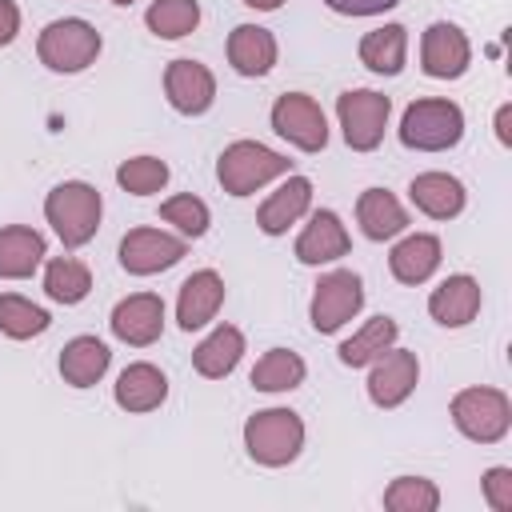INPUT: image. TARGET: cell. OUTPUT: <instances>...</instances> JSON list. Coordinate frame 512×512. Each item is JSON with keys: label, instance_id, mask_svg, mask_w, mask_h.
<instances>
[{"label": "cell", "instance_id": "f35d334b", "mask_svg": "<svg viewBox=\"0 0 512 512\" xmlns=\"http://www.w3.org/2000/svg\"><path fill=\"white\" fill-rule=\"evenodd\" d=\"M496 140L512 144V104H500V112H496Z\"/></svg>", "mask_w": 512, "mask_h": 512}, {"label": "cell", "instance_id": "484cf974", "mask_svg": "<svg viewBox=\"0 0 512 512\" xmlns=\"http://www.w3.org/2000/svg\"><path fill=\"white\" fill-rule=\"evenodd\" d=\"M240 356H244V336H240V328L220 324L212 336H204V340L196 344L192 364H196V372H200V376L220 380V376H228V372L240 364Z\"/></svg>", "mask_w": 512, "mask_h": 512}, {"label": "cell", "instance_id": "5bb4252c", "mask_svg": "<svg viewBox=\"0 0 512 512\" xmlns=\"http://www.w3.org/2000/svg\"><path fill=\"white\" fill-rule=\"evenodd\" d=\"M164 92H168V104L176 112L200 116L216 100V76L200 60H172L164 72Z\"/></svg>", "mask_w": 512, "mask_h": 512}, {"label": "cell", "instance_id": "83f0119b", "mask_svg": "<svg viewBox=\"0 0 512 512\" xmlns=\"http://www.w3.org/2000/svg\"><path fill=\"white\" fill-rule=\"evenodd\" d=\"M396 336H400V328H396L392 316H372L352 340L340 344V360H344L348 368H364V364H372L384 348H392Z\"/></svg>", "mask_w": 512, "mask_h": 512}, {"label": "cell", "instance_id": "d6986e66", "mask_svg": "<svg viewBox=\"0 0 512 512\" xmlns=\"http://www.w3.org/2000/svg\"><path fill=\"white\" fill-rule=\"evenodd\" d=\"M408 196L432 220H452L464 208V184L456 176H448V172H420L408 184Z\"/></svg>", "mask_w": 512, "mask_h": 512}, {"label": "cell", "instance_id": "d4e9b609", "mask_svg": "<svg viewBox=\"0 0 512 512\" xmlns=\"http://www.w3.org/2000/svg\"><path fill=\"white\" fill-rule=\"evenodd\" d=\"M44 260V236L24 228V224H8L0 228V276L4 280H24L40 268Z\"/></svg>", "mask_w": 512, "mask_h": 512}, {"label": "cell", "instance_id": "f1b7e54d", "mask_svg": "<svg viewBox=\"0 0 512 512\" xmlns=\"http://www.w3.org/2000/svg\"><path fill=\"white\" fill-rule=\"evenodd\" d=\"M300 380H304V360L288 348L264 352L252 368V388L256 392H292Z\"/></svg>", "mask_w": 512, "mask_h": 512}, {"label": "cell", "instance_id": "603a6c76", "mask_svg": "<svg viewBox=\"0 0 512 512\" xmlns=\"http://www.w3.org/2000/svg\"><path fill=\"white\" fill-rule=\"evenodd\" d=\"M356 220L364 228L368 240H392L408 228V212L400 208V200L384 188H364L356 200Z\"/></svg>", "mask_w": 512, "mask_h": 512}, {"label": "cell", "instance_id": "9a60e30c", "mask_svg": "<svg viewBox=\"0 0 512 512\" xmlns=\"http://www.w3.org/2000/svg\"><path fill=\"white\" fill-rule=\"evenodd\" d=\"M220 304H224V280H220V272L200 268V272H192V276L180 284L176 320H180L184 332H196V328H204V324L220 312Z\"/></svg>", "mask_w": 512, "mask_h": 512}, {"label": "cell", "instance_id": "5b68a950", "mask_svg": "<svg viewBox=\"0 0 512 512\" xmlns=\"http://www.w3.org/2000/svg\"><path fill=\"white\" fill-rule=\"evenodd\" d=\"M452 424L476 444H496L512 428V404L500 388H464L452 396Z\"/></svg>", "mask_w": 512, "mask_h": 512}, {"label": "cell", "instance_id": "3957f363", "mask_svg": "<svg viewBox=\"0 0 512 512\" xmlns=\"http://www.w3.org/2000/svg\"><path fill=\"white\" fill-rule=\"evenodd\" d=\"M288 172H292V160L256 140H236L216 160V180L224 184L228 196H252L256 188H264L268 180L288 176Z\"/></svg>", "mask_w": 512, "mask_h": 512}, {"label": "cell", "instance_id": "e0dca14e", "mask_svg": "<svg viewBox=\"0 0 512 512\" xmlns=\"http://www.w3.org/2000/svg\"><path fill=\"white\" fill-rule=\"evenodd\" d=\"M348 232L340 224V216L332 208H320L312 212V220L304 224L300 240H296V260L300 264H328V260H340L348 252Z\"/></svg>", "mask_w": 512, "mask_h": 512}, {"label": "cell", "instance_id": "4316f807", "mask_svg": "<svg viewBox=\"0 0 512 512\" xmlns=\"http://www.w3.org/2000/svg\"><path fill=\"white\" fill-rule=\"evenodd\" d=\"M404 56H408V32L404 24H384V28H372L364 40H360V60L380 72V76H396L404 68Z\"/></svg>", "mask_w": 512, "mask_h": 512}, {"label": "cell", "instance_id": "4dcf8cb0", "mask_svg": "<svg viewBox=\"0 0 512 512\" xmlns=\"http://www.w3.org/2000/svg\"><path fill=\"white\" fill-rule=\"evenodd\" d=\"M144 24L160 40H180L200 24V4L196 0H152L144 12Z\"/></svg>", "mask_w": 512, "mask_h": 512}, {"label": "cell", "instance_id": "ba28073f", "mask_svg": "<svg viewBox=\"0 0 512 512\" xmlns=\"http://www.w3.org/2000/svg\"><path fill=\"white\" fill-rule=\"evenodd\" d=\"M364 304V284L356 272L336 268L328 276H320L316 292H312V328L316 332H340Z\"/></svg>", "mask_w": 512, "mask_h": 512}, {"label": "cell", "instance_id": "8d00e7d4", "mask_svg": "<svg viewBox=\"0 0 512 512\" xmlns=\"http://www.w3.org/2000/svg\"><path fill=\"white\" fill-rule=\"evenodd\" d=\"M324 4L340 16H380V12L396 8L400 0H324Z\"/></svg>", "mask_w": 512, "mask_h": 512}, {"label": "cell", "instance_id": "30bf717a", "mask_svg": "<svg viewBox=\"0 0 512 512\" xmlns=\"http://www.w3.org/2000/svg\"><path fill=\"white\" fill-rule=\"evenodd\" d=\"M184 256H188V240L184 236H168L160 228H132L120 240V268L132 272V276L164 272Z\"/></svg>", "mask_w": 512, "mask_h": 512}, {"label": "cell", "instance_id": "836d02e7", "mask_svg": "<svg viewBox=\"0 0 512 512\" xmlns=\"http://www.w3.org/2000/svg\"><path fill=\"white\" fill-rule=\"evenodd\" d=\"M116 184L132 196H152L168 184V164L156 160V156H132L116 168Z\"/></svg>", "mask_w": 512, "mask_h": 512}, {"label": "cell", "instance_id": "d590c367", "mask_svg": "<svg viewBox=\"0 0 512 512\" xmlns=\"http://www.w3.org/2000/svg\"><path fill=\"white\" fill-rule=\"evenodd\" d=\"M484 496L496 512H512V468H488L484 472Z\"/></svg>", "mask_w": 512, "mask_h": 512}, {"label": "cell", "instance_id": "277c9868", "mask_svg": "<svg viewBox=\"0 0 512 512\" xmlns=\"http://www.w3.org/2000/svg\"><path fill=\"white\" fill-rule=\"evenodd\" d=\"M464 136V112L452 100H412L400 116V144L416 152H444L460 144Z\"/></svg>", "mask_w": 512, "mask_h": 512}, {"label": "cell", "instance_id": "8992f818", "mask_svg": "<svg viewBox=\"0 0 512 512\" xmlns=\"http://www.w3.org/2000/svg\"><path fill=\"white\" fill-rule=\"evenodd\" d=\"M36 52H40V64H48L52 72H80L96 60L100 32L80 16H64V20H52L40 32Z\"/></svg>", "mask_w": 512, "mask_h": 512}, {"label": "cell", "instance_id": "d6a6232c", "mask_svg": "<svg viewBox=\"0 0 512 512\" xmlns=\"http://www.w3.org/2000/svg\"><path fill=\"white\" fill-rule=\"evenodd\" d=\"M384 508H392V512H436L440 508V488L424 476H400L384 488Z\"/></svg>", "mask_w": 512, "mask_h": 512}, {"label": "cell", "instance_id": "e575fe53", "mask_svg": "<svg viewBox=\"0 0 512 512\" xmlns=\"http://www.w3.org/2000/svg\"><path fill=\"white\" fill-rule=\"evenodd\" d=\"M160 216H164L168 224H176L184 236H192V240L208 232V204H204L200 196H192V192L164 200V204H160Z\"/></svg>", "mask_w": 512, "mask_h": 512}, {"label": "cell", "instance_id": "2e32d148", "mask_svg": "<svg viewBox=\"0 0 512 512\" xmlns=\"http://www.w3.org/2000/svg\"><path fill=\"white\" fill-rule=\"evenodd\" d=\"M428 312L444 328H464L480 312V284L468 272H456V276L440 280L428 296Z\"/></svg>", "mask_w": 512, "mask_h": 512}, {"label": "cell", "instance_id": "7a4b0ae2", "mask_svg": "<svg viewBox=\"0 0 512 512\" xmlns=\"http://www.w3.org/2000/svg\"><path fill=\"white\" fill-rule=\"evenodd\" d=\"M244 448L264 468H284L304 448V420L292 408H264L244 424Z\"/></svg>", "mask_w": 512, "mask_h": 512}, {"label": "cell", "instance_id": "ab89813d", "mask_svg": "<svg viewBox=\"0 0 512 512\" xmlns=\"http://www.w3.org/2000/svg\"><path fill=\"white\" fill-rule=\"evenodd\" d=\"M244 4H248V8H260V12H276L284 0H244Z\"/></svg>", "mask_w": 512, "mask_h": 512}, {"label": "cell", "instance_id": "7c38bea8", "mask_svg": "<svg viewBox=\"0 0 512 512\" xmlns=\"http://www.w3.org/2000/svg\"><path fill=\"white\" fill-rule=\"evenodd\" d=\"M112 336L132 344V348H148L160 340L164 332V300L156 292H132L112 308Z\"/></svg>", "mask_w": 512, "mask_h": 512}, {"label": "cell", "instance_id": "7402d4cb", "mask_svg": "<svg viewBox=\"0 0 512 512\" xmlns=\"http://www.w3.org/2000/svg\"><path fill=\"white\" fill-rule=\"evenodd\" d=\"M388 268L400 284H424L436 268H440V240L432 232H412L404 236L392 256H388Z\"/></svg>", "mask_w": 512, "mask_h": 512}, {"label": "cell", "instance_id": "8fae6325", "mask_svg": "<svg viewBox=\"0 0 512 512\" xmlns=\"http://www.w3.org/2000/svg\"><path fill=\"white\" fill-rule=\"evenodd\" d=\"M420 380V364H416V352H404V348H384L376 360H372V372H368V396L376 408H400L412 388Z\"/></svg>", "mask_w": 512, "mask_h": 512}, {"label": "cell", "instance_id": "44dd1931", "mask_svg": "<svg viewBox=\"0 0 512 512\" xmlns=\"http://www.w3.org/2000/svg\"><path fill=\"white\" fill-rule=\"evenodd\" d=\"M228 60L240 76H264L276 64V36L260 24H236L228 36Z\"/></svg>", "mask_w": 512, "mask_h": 512}, {"label": "cell", "instance_id": "1f68e13d", "mask_svg": "<svg viewBox=\"0 0 512 512\" xmlns=\"http://www.w3.org/2000/svg\"><path fill=\"white\" fill-rule=\"evenodd\" d=\"M48 312L24 296H0V332L12 336V340H32L40 332H48Z\"/></svg>", "mask_w": 512, "mask_h": 512}, {"label": "cell", "instance_id": "6da1fadb", "mask_svg": "<svg viewBox=\"0 0 512 512\" xmlns=\"http://www.w3.org/2000/svg\"><path fill=\"white\" fill-rule=\"evenodd\" d=\"M100 212H104L100 192L92 184H84V180H64L44 200V216H48L52 232L64 240V248L88 244L96 236V228H100Z\"/></svg>", "mask_w": 512, "mask_h": 512}, {"label": "cell", "instance_id": "ffe728a7", "mask_svg": "<svg viewBox=\"0 0 512 512\" xmlns=\"http://www.w3.org/2000/svg\"><path fill=\"white\" fill-rule=\"evenodd\" d=\"M168 396V380L156 364H128L120 376H116V404L124 412H152L160 408Z\"/></svg>", "mask_w": 512, "mask_h": 512}, {"label": "cell", "instance_id": "f546056e", "mask_svg": "<svg viewBox=\"0 0 512 512\" xmlns=\"http://www.w3.org/2000/svg\"><path fill=\"white\" fill-rule=\"evenodd\" d=\"M44 292L56 304H80L92 292V272L80 260H72V256H56L44 268Z\"/></svg>", "mask_w": 512, "mask_h": 512}, {"label": "cell", "instance_id": "9c48e42d", "mask_svg": "<svg viewBox=\"0 0 512 512\" xmlns=\"http://www.w3.org/2000/svg\"><path fill=\"white\" fill-rule=\"evenodd\" d=\"M272 128L300 152H320L328 144V120H324L320 104L304 92H288L272 104Z\"/></svg>", "mask_w": 512, "mask_h": 512}, {"label": "cell", "instance_id": "ac0fdd59", "mask_svg": "<svg viewBox=\"0 0 512 512\" xmlns=\"http://www.w3.org/2000/svg\"><path fill=\"white\" fill-rule=\"evenodd\" d=\"M308 204H312V180H308V176H288V180L260 204L256 224H260V232L280 236V232H288V224H296V220L308 212Z\"/></svg>", "mask_w": 512, "mask_h": 512}, {"label": "cell", "instance_id": "4fadbf2b", "mask_svg": "<svg viewBox=\"0 0 512 512\" xmlns=\"http://www.w3.org/2000/svg\"><path fill=\"white\" fill-rule=\"evenodd\" d=\"M468 60H472V44H468V36L456 24L436 20L424 32V40H420V64H424V72L432 80H456V76H464L468 72Z\"/></svg>", "mask_w": 512, "mask_h": 512}, {"label": "cell", "instance_id": "74e56055", "mask_svg": "<svg viewBox=\"0 0 512 512\" xmlns=\"http://www.w3.org/2000/svg\"><path fill=\"white\" fill-rule=\"evenodd\" d=\"M16 32H20V8L12 0H0V48L12 44Z\"/></svg>", "mask_w": 512, "mask_h": 512}, {"label": "cell", "instance_id": "52a82bcc", "mask_svg": "<svg viewBox=\"0 0 512 512\" xmlns=\"http://www.w3.org/2000/svg\"><path fill=\"white\" fill-rule=\"evenodd\" d=\"M388 112H392V100L372 92V88H352L336 100V116H340V128H344V140L348 148L356 152H372L380 140H384V128H388Z\"/></svg>", "mask_w": 512, "mask_h": 512}, {"label": "cell", "instance_id": "cb8c5ba5", "mask_svg": "<svg viewBox=\"0 0 512 512\" xmlns=\"http://www.w3.org/2000/svg\"><path fill=\"white\" fill-rule=\"evenodd\" d=\"M108 364H112V352H108V344L96 340V336H76V340H68L64 352H60V376H64L72 388H92V384L108 372Z\"/></svg>", "mask_w": 512, "mask_h": 512}, {"label": "cell", "instance_id": "60d3db41", "mask_svg": "<svg viewBox=\"0 0 512 512\" xmlns=\"http://www.w3.org/2000/svg\"><path fill=\"white\" fill-rule=\"evenodd\" d=\"M112 4H132V0H112Z\"/></svg>", "mask_w": 512, "mask_h": 512}]
</instances>
